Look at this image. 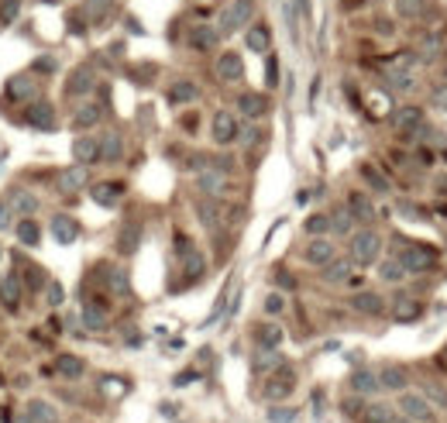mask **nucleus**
<instances>
[{
	"mask_svg": "<svg viewBox=\"0 0 447 423\" xmlns=\"http://www.w3.org/2000/svg\"><path fill=\"white\" fill-rule=\"evenodd\" d=\"M399 248H395V258L403 262V268L410 275H427L441 265V248L430 244V241H403V238H393Z\"/></svg>",
	"mask_w": 447,
	"mask_h": 423,
	"instance_id": "obj_1",
	"label": "nucleus"
},
{
	"mask_svg": "<svg viewBox=\"0 0 447 423\" xmlns=\"http://www.w3.org/2000/svg\"><path fill=\"white\" fill-rule=\"evenodd\" d=\"M386 251V238L375 231V227H358L347 234V258L358 265V268H369L382 258Z\"/></svg>",
	"mask_w": 447,
	"mask_h": 423,
	"instance_id": "obj_2",
	"label": "nucleus"
},
{
	"mask_svg": "<svg viewBox=\"0 0 447 423\" xmlns=\"http://www.w3.org/2000/svg\"><path fill=\"white\" fill-rule=\"evenodd\" d=\"M393 131L399 134V141H417V134H427L423 124V107L403 104L393 110Z\"/></svg>",
	"mask_w": 447,
	"mask_h": 423,
	"instance_id": "obj_3",
	"label": "nucleus"
},
{
	"mask_svg": "<svg viewBox=\"0 0 447 423\" xmlns=\"http://www.w3.org/2000/svg\"><path fill=\"white\" fill-rule=\"evenodd\" d=\"M251 18H255V0H231V4L220 11L217 31H220V35H234V31L251 25Z\"/></svg>",
	"mask_w": 447,
	"mask_h": 423,
	"instance_id": "obj_4",
	"label": "nucleus"
},
{
	"mask_svg": "<svg viewBox=\"0 0 447 423\" xmlns=\"http://www.w3.org/2000/svg\"><path fill=\"white\" fill-rule=\"evenodd\" d=\"M262 393H265V399H268V403H282V399H290L292 393H296V369L282 362L275 371H268Z\"/></svg>",
	"mask_w": 447,
	"mask_h": 423,
	"instance_id": "obj_5",
	"label": "nucleus"
},
{
	"mask_svg": "<svg viewBox=\"0 0 447 423\" xmlns=\"http://www.w3.org/2000/svg\"><path fill=\"white\" fill-rule=\"evenodd\" d=\"M237 134H241V121H237L234 110H217L210 121V138L217 148H231L237 141Z\"/></svg>",
	"mask_w": 447,
	"mask_h": 423,
	"instance_id": "obj_6",
	"label": "nucleus"
},
{
	"mask_svg": "<svg viewBox=\"0 0 447 423\" xmlns=\"http://www.w3.org/2000/svg\"><path fill=\"white\" fill-rule=\"evenodd\" d=\"M196 193L200 196H210V200H220V196L231 193V176L224 169H217V165H207L196 176Z\"/></svg>",
	"mask_w": 447,
	"mask_h": 423,
	"instance_id": "obj_7",
	"label": "nucleus"
},
{
	"mask_svg": "<svg viewBox=\"0 0 447 423\" xmlns=\"http://www.w3.org/2000/svg\"><path fill=\"white\" fill-rule=\"evenodd\" d=\"M344 207L351 210L354 217V224H362V227H371L375 224V203H371V196L365 189H347V196H344Z\"/></svg>",
	"mask_w": 447,
	"mask_h": 423,
	"instance_id": "obj_8",
	"label": "nucleus"
},
{
	"mask_svg": "<svg viewBox=\"0 0 447 423\" xmlns=\"http://www.w3.org/2000/svg\"><path fill=\"white\" fill-rule=\"evenodd\" d=\"M399 413L410 417L413 423H434L437 420L434 406H430L427 396H420V393H399Z\"/></svg>",
	"mask_w": 447,
	"mask_h": 423,
	"instance_id": "obj_9",
	"label": "nucleus"
},
{
	"mask_svg": "<svg viewBox=\"0 0 447 423\" xmlns=\"http://www.w3.org/2000/svg\"><path fill=\"white\" fill-rule=\"evenodd\" d=\"M234 107L241 110V117H248V121H262L265 114L272 110V100L258 93V90H244V93H237Z\"/></svg>",
	"mask_w": 447,
	"mask_h": 423,
	"instance_id": "obj_10",
	"label": "nucleus"
},
{
	"mask_svg": "<svg viewBox=\"0 0 447 423\" xmlns=\"http://www.w3.org/2000/svg\"><path fill=\"white\" fill-rule=\"evenodd\" d=\"M220 31L213 25H193L189 31H186V45L193 49V52H213L217 45H220Z\"/></svg>",
	"mask_w": 447,
	"mask_h": 423,
	"instance_id": "obj_11",
	"label": "nucleus"
},
{
	"mask_svg": "<svg viewBox=\"0 0 447 423\" xmlns=\"http://www.w3.org/2000/svg\"><path fill=\"white\" fill-rule=\"evenodd\" d=\"M334 255H338V244L330 241V234L327 238H310V244L303 248V262L314 265V268H323Z\"/></svg>",
	"mask_w": 447,
	"mask_h": 423,
	"instance_id": "obj_12",
	"label": "nucleus"
},
{
	"mask_svg": "<svg viewBox=\"0 0 447 423\" xmlns=\"http://www.w3.org/2000/svg\"><path fill=\"white\" fill-rule=\"evenodd\" d=\"M347 306H351L354 314H362V317H382V314H386V299L371 290L354 292V296L347 299Z\"/></svg>",
	"mask_w": 447,
	"mask_h": 423,
	"instance_id": "obj_13",
	"label": "nucleus"
},
{
	"mask_svg": "<svg viewBox=\"0 0 447 423\" xmlns=\"http://www.w3.org/2000/svg\"><path fill=\"white\" fill-rule=\"evenodd\" d=\"M351 268H354V262H351L347 255H334L330 262L320 268V282H327V286H344V282L351 279Z\"/></svg>",
	"mask_w": 447,
	"mask_h": 423,
	"instance_id": "obj_14",
	"label": "nucleus"
},
{
	"mask_svg": "<svg viewBox=\"0 0 447 423\" xmlns=\"http://www.w3.org/2000/svg\"><path fill=\"white\" fill-rule=\"evenodd\" d=\"M93 86H97V73L90 66H76L66 80V97H90Z\"/></svg>",
	"mask_w": 447,
	"mask_h": 423,
	"instance_id": "obj_15",
	"label": "nucleus"
},
{
	"mask_svg": "<svg viewBox=\"0 0 447 423\" xmlns=\"http://www.w3.org/2000/svg\"><path fill=\"white\" fill-rule=\"evenodd\" d=\"M379 386H382L386 393H406V386H410V369H406V365H395V362L382 365V369H379Z\"/></svg>",
	"mask_w": 447,
	"mask_h": 423,
	"instance_id": "obj_16",
	"label": "nucleus"
},
{
	"mask_svg": "<svg viewBox=\"0 0 447 423\" xmlns=\"http://www.w3.org/2000/svg\"><path fill=\"white\" fill-rule=\"evenodd\" d=\"M213 73H217V80L220 83H237L241 76H244V59H241V52H220L217 55Z\"/></svg>",
	"mask_w": 447,
	"mask_h": 423,
	"instance_id": "obj_17",
	"label": "nucleus"
},
{
	"mask_svg": "<svg viewBox=\"0 0 447 423\" xmlns=\"http://www.w3.org/2000/svg\"><path fill=\"white\" fill-rule=\"evenodd\" d=\"M347 389H351L354 396H371V393H379V389H382V386H379V369H354L351 379H347Z\"/></svg>",
	"mask_w": 447,
	"mask_h": 423,
	"instance_id": "obj_18",
	"label": "nucleus"
},
{
	"mask_svg": "<svg viewBox=\"0 0 447 423\" xmlns=\"http://www.w3.org/2000/svg\"><path fill=\"white\" fill-rule=\"evenodd\" d=\"M25 121L31 128H38V131H55V124H59V117H55V107L45 104V100H38V104L28 107Z\"/></svg>",
	"mask_w": 447,
	"mask_h": 423,
	"instance_id": "obj_19",
	"label": "nucleus"
},
{
	"mask_svg": "<svg viewBox=\"0 0 447 423\" xmlns=\"http://www.w3.org/2000/svg\"><path fill=\"white\" fill-rule=\"evenodd\" d=\"M21 292H25V282H21L18 272H7V275L0 279V303H4L7 310H18V306H21Z\"/></svg>",
	"mask_w": 447,
	"mask_h": 423,
	"instance_id": "obj_20",
	"label": "nucleus"
},
{
	"mask_svg": "<svg viewBox=\"0 0 447 423\" xmlns=\"http://www.w3.org/2000/svg\"><path fill=\"white\" fill-rule=\"evenodd\" d=\"M73 155H76L79 165H93V162H100V138L97 134H83L73 141Z\"/></svg>",
	"mask_w": 447,
	"mask_h": 423,
	"instance_id": "obj_21",
	"label": "nucleus"
},
{
	"mask_svg": "<svg viewBox=\"0 0 447 423\" xmlns=\"http://www.w3.org/2000/svg\"><path fill=\"white\" fill-rule=\"evenodd\" d=\"M86 183H90V165H69V169L59 176V189H62V193H79Z\"/></svg>",
	"mask_w": 447,
	"mask_h": 423,
	"instance_id": "obj_22",
	"label": "nucleus"
},
{
	"mask_svg": "<svg viewBox=\"0 0 447 423\" xmlns=\"http://www.w3.org/2000/svg\"><path fill=\"white\" fill-rule=\"evenodd\" d=\"M379 279L386 282V286H399L403 279H410V272L403 268V262L395 258V255H389V258H379Z\"/></svg>",
	"mask_w": 447,
	"mask_h": 423,
	"instance_id": "obj_23",
	"label": "nucleus"
},
{
	"mask_svg": "<svg viewBox=\"0 0 447 423\" xmlns=\"http://www.w3.org/2000/svg\"><path fill=\"white\" fill-rule=\"evenodd\" d=\"M52 234L59 244H73V241L79 238V224L76 217H69V213H59V217H52Z\"/></svg>",
	"mask_w": 447,
	"mask_h": 423,
	"instance_id": "obj_24",
	"label": "nucleus"
},
{
	"mask_svg": "<svg viewBox=\"0 0 447 423\" xmlns=\"http://www.w3.org/2000/svg\"><path fill=\"white\" fill-rule=\"evenodd\" d=\"M83 323H86L90 330H107L110 317H107V303H104V299H90V303L83 306Z\"/></svg>",
	"mask_w": 447,
	"mask_h": 423,
	"instance_id": "obj_25",
	"label": "nucleus"
},
{
	"mask_svg": "<svg viewBox=\"0 0 447 423\" xmlns=\"http://www.w3.org/2000/svg\"><path fill=\"white\" fill-rule=\"evenodd\" d=\"M100 117H104V107H100V104H79L76 114H73V128L90 131V128H97V124H100Z\"/></svg>",
	"mask_w": 447,
	"mask_h": 423,
	"instance_id": "obj_26",
	"label": "nucleus"
},
{
	"mask_svg": "<svg viewBox=\"0 0 447 423\" xmlns=\"http://www.w3.org/2000/svg\"><path fill=\"white\" fill-rule=\"evenodd\" d=\"M358 172H362V179L371 186V193H379V196H389V193H393L389 176H386V172H379L371 162H362V169H358Z\"/></svg>",
	"mask_w": 447,
	"mask_h": 423,
	"instance_id": "obj_27",
	"label": "nucleus"
},
{
	"mask_svg": "<svg viewBox=\"0 0 447 423\" xmlns=\"http://www.w3.org/2000/svg\"><path fill=\"white\" fill-rule=\"evenodd\" d=\"M244 45L251 49V52H268V45H272V31H268V25H248V31H244Z\"/></svg>",
	"mask_w": 447,
	"mask_h": 423,
	"instance_id": "obj_28",
	"label": "nucleus"
},
{
	"mask_svg": "<svg viewBox=\"0 0 447 423\" xmlns=\"http://www.w3.org/2000/svg\"><path fill=\"white\" fill-rule=\"evenodd\" d=\"M282 327L279 323H262V327H255V341L262 351H279V344H282Z\"/></svg>",
	"mask_w": 447,
	"mask_h": 423,
	"instance_id": "obj_29",
	"label": "nucleus"
},
{
	"mask_svg": "<svg viewBox=\"0 0 447 423\" xmlns=\"http://www.w3.org/2000/svg\"><path fill=\"white\" fill-rule=\"evenodd\" d=\"M124 155V138L117 131L100 134V162H121Z\"/></svg>",
	"mask_w": 447,
	"mask_h": 423,
	"instance_id": "obj_30",
	"label": "nucleus"
},
{
	"mask_svg": "<svg viewBox=\"0 0 447 423\" xmlns=\"http://www.w3.org/2000/svg\"><path fill=\"white\" fill-rule=\"evenodd\" d=\"M196 97H200V86H196L193 80H176L172 86H169V104H176V107L193 104Z\"/></svg>",
	"mask_w": 447,
	"mask_h": 423,
	"instance_id": "obj_31",
	"label": "nucleus"
},
{
	"mask_svg": "<svg viewBox=\"0 0 447 423\" xmlns=\"http://www.w3.org/2000/svg\"><path fill=\"white\" fill-rule=\"evenodd\" d=\"M183 275L189 282H200L203 275H207V258H203V251H186L183 255Z\"/></svg>",
	"mask_w": 447,
	"mask_h": 423,
	"instance_id": "obj_32",
	"label": "nucleus"
},
{
	"mask_svg": "<svg viewBox=\"0 0 447 423\" xmlns=\"http://www.w3.org/2000/svg\"><path fill=\"white\" fill-rule=\"evenodd\" d=\"M121 196H124V183H97L93 186V200H97L100 207H117Z\"/></svg>",
	"mask_w": 447,
	"mask_h": 423,
	"instance_id": "obj_33",
	"label": "nucleus"
},
{
	"mask_svg": "<svg viewBox=\"0 0 447 423\" xmlns=\"http://www.w3.org/2000/svg\"><path fill=\"white\" fill-rule=\"evenodd\" d=\"M138 244H141V224L131 220V224H124L121 234H117V251H121V255H131V251H138Z\"/></svg>",
	"mask_w": 447,
	"mask_h": 423,
	"instance_id": "obj_34",
	"label": "nucleus"
},
{
	"mask_svg": "<svg viewBox=\"0 0 447 423\" xmlns=\"http://www.w3.org/2000/svg\"><path fill=\"white\" fill-rule=\"evenodd\" d=\"M110 14H114V0H86L83 4V18L90 25H104Z\"/></svg>",
	"mask_w": 447,
	"mask_h": 423,
	"instance_id": "obj_35",
	"label": "nucleus"
},
{
	"mask_svg": "<svg viewBox=\"0 0 447 423\" xmlns=\"http://www.w3.org/2000/svg\"><path fill=\"white\" fill-rule=\"evenodd\" d=\"M14 234H18V241H21L25 248H38V241H42V227H38V220L21 217V220H18V227H14Z\"/></svg>",
	"mask_w": 447,
	"mask_h": 423,
	"instance_id": "obj_36",
	"label": "nucleus"
},
{
	"mask_svg": "<svg viewBox=\"0 0 447 423\" xmlns=\"http://www.w3.org/2000/svg\"><path fill=\"white\" fill-rule=\"evenodd\" d=\"M354 231V217H351V210L347 207H334V213H330V234H338V238H347Z\"/></svg>",
	"mask_w": 447,
	"mask_h": 423,
	"instance_id": "obj_37",
	"label": "nucleus"
},
{
	"mask_svg": "<svg viewBox=\"0 0 447 423\" xmlns=\"http://www.w3.org/2000/svg\"><path fill=\"white\" fill-rule=\"evenodd\" d=\"M423 317V303L420 299H399L393 306V320H399V323H413V320Z\"/></svg>",
	"mask_w": 447,
	"mask_h": 423,
	"instance_id": "obj_38",
	"label": "nucleus"
},
{
	"mask_svg": "<svg viewBox=\"0 0 447 423\" xmlns=\"http://www.w3.org/2000/svg\"><path fill=\"white\" fill-rule=\"evenodd\" d=\"M7 200H11V207L21 213V217H31V213L38 210V196H35V193H28V189H11V196H7Z\"/></svg>",
	"mask_w": 447,
	"mask_h": 423,
	"instance_id": "obj_39",
	"label": "nucleus"
},
{
	"mask_svg": "<svg viewBox=\"0 0 447 423\" xmlns=\"http://www.w3.org/2000/svg\"><path fill=\"white\" fill-rule=\"evenodd\" d=\"M393 11L403 21H420L423 11H427V0H393Z\"/></svg>",
	"mask_w": 447,
	"mask_h": 423,
	"instance_id": "obj_40",
	"label": "nucleus"
},
{
	"mask_svg": "<svg viewBox=\"0 0 447 423\" xmlns=\"http://www.w3.org/2000/svg\"><path fill=\"white\" fill-rule=\"evenodd\" d=\"M35 93H38V83L31 80V76H14V80L7 83V97L11 100H28Z\"/></svg>",
	"mask_w": 447,
	"mask_h": 423,
	"instance_id": "obj_41",
	"label": "nucleus"
},
{
	"mask_svg": "<svg viewBox=\"0 0 447 423\" xmlns=\"http://www.w3.org/2000/svg\"><path fill=\"white\" fill-rule=\"evenodd\" d=\"M196 213H200V224H203V227H217L224 210H220V203H213L210 196H203V200L196 203Z\"/></svg>",
	"mask_w": 447,
	"mask_h": 423,
	"instance_id": "obj_42",
	"label": "nucleus"
},
{
	"mask_svg": "<svg viewBox=\"0 0 447 423\" xmlns=\"http://www.w3.org/2000/svg\"><path fill=\"white\" fill-rule=\"evenodd\" d=\"M303 231L310 238H327L330 234V213H310L306 224H303Z\"/></svg>",
	"mask_w": 447,
	"mask_h": 423,
	"instance_id": "obj_43",
	"label": "nucleus"
},
{
	"mask_svg": "<svg viewBox=\"0 0 447 423\" xmlns=\"http://www.w3.org/2000/svg\"><path fill=\"white\" fill-rule=\"evenodd\" d=\"M107 286L114 296H131V275L124 272V268H110V275H107Z\"/></svg>",
	"mask_w": 447,
	"mask_h": 423,
	"instance_id": "obj_44",
	"label": "nucleus"
},
{
	"mask_svg": "<svg viewBox=\"0 0 447 423\" xmlns=\"http://www.w3.org/2000/svg\"><path fill=\"white\" fill-rule=\"evenodd\" d=\"M28 413H31V420H35V423H59L55 406H52V403H45V399H35V403L28 406Z\"/></svg>",
	"mask_w": 447,
	"mask_h": 423,
	"instance_id": "obj_45",
	"label": "nucleus"
},
{
	"mask_svg": "<svg viewBox=\"0 0 447 423\" xmlns=\"http://www.w3.org/2000/svg\"><path fill=\"white\" fill-rule=\"evenodd\" d=\"M386 80L393 90L399 93H410V90H417V80H413V73H406V69H386Z\"/></svg>",
	"mask_w": 447,
	"mask_h": 423,
	"instance_id": "obj_46",
	"label": "nucleus"
},
{
	"mask_svg": "<svg viewBox=\"0 0 447 423\" xmlns=\"http://www.w3.org/2000/svg\"><path fill=\"white\" fill-rule=\"evenodd\" d=\"M282 365V355L279 351H258V358H255V371L258 375H268V371H275Z\"/></svg>",
	"mask_w": 447,
	"mask_h": 423,
	"instance_id": "obj_47",
	"label": "nucleus"
},
{
	"mask_svg": "<svg viewBox=\"0 0 447 423\" xmlns=\"http://www.w3.org/2000/svg\"><path fill=\"white\" fill-rule=\"evenodd\" d=\"M59 371H62L66 379H79V375L86 371V365H83V358H76V355H62V358H59Z\"/></svg>",
	"mask_w": 447,
	"mask_h": 423,
	"instance_id": "obj_48",
	"label": "nucleus"
},
{
	"mask_svg": "<svg viewBox=\"0 0 447 423\" xmlns=\"http://www.w3.org/2000/svg\"><path fill=\"white\" fill-rule=\"evenodd\" d=\"M423 396H427V403H434V406L447 410V389L441 386V382H427V386H423Z\"/></svg>",
	"mask_w": 447,
	"mask_h": 423,
	"instance_id": "obj_49",
	"label": "nucleus"
},
{
	"mask_svg": "<svg viewBox=\"0 0 447 423\" xmlns=\"http://www.w3.org/2000/svg\"><path fill=\"white\" fill-rule=\"evenodd\" d=\"M395 410L393 406H386V403H375V406H369L365 410V423H389V417H393Z\"/></svg>",
	"mask_w": 447,
	"mask_h": 423,
	"instance_id": "obj_50",
	"label": "nucleus"
},
{
	"mask_svg": "<svg viewBox=\"0 0 447 423\" xmlns=\"http://www.w3.org/2000/svg\"><path fill=\"white\" fill-rule=\"evenodd\" d=\"M282 310H286V296H282V292H268V296H265V314L279 317Z\"/></svg>",
	"mask_w": 447,
	"mask_h": 423,
	"instance_id": "obj_51",
	"label": "nucleus"
},
{
	"mask_svg": "<svg viewBox=\"0 0 447 423\" xmlns=\"http://www.w3.org/2000/svg\"><path fill=\"white\" fill-rule=\"evenodd\" d=\"M18 11H21V0H0V25L14 21V18H18Z\"/></svg>",
	"mask_w": 447,
	"mask_h": 423,
	"instance_id": "obj_52",
	"label": "nucleus"
},
{
	"mask_svg": "<svg viewBox=\"0 0 447 423\" xmlns=\"http://www.w3.org/2000/svg\"><path fill=\"white\" fill-rule=\"evenodd\" d=\"M11 217H14L11 200H0V231H7V227H11Z\"/></svg>",
	"mask_w": 447,
	"mask_h": 423,
	"instance_id": "obj_53",
	"label": "nucleus"
},
{
	"mask_svg": "<svg viewBox=\"0 0 447 423\" xmlns=\"http://www.w3.org/2000/svg\"><path fill=\"white\" fill-rule=\"evenodd\" d=\"M268 420H272V423H292V420H296V410H282V406H279V410H272V413H268Z\"/></svg>",
	"mask_w": 447,
	"mask_h": 423,
	"instance_id": "obj_54",
	"label": "nucleus"
},
{
	"mask_svg": "<svg viewBox=\"0 0 447 423\" xmlns=\"http://www.w3.org/2000/svg\"><path fill=\"white\" fill-rule=\"evenodd\" d=\"M28 286H31V290H42V286H45V272L31 265V268H28Z\"/></svg>",
	"mask_w": 447,
	"mask_h": 423,
	"instance_id": "obj_55",
	"label": "nucleus"
},
{
	"mask_svg": "<svg viewBox=\"0 0 447 423\" xmlns=\"http://www.w3.org/2000/svg\"><path fill=\"white\" fill-rule=\"evenodd\" d=\"M237 141H241V145H255V141H262V131H258V128H241Z\"/></svg>",
	"mask_w": 447,
	"mask_h": 423,
	"instance_id": "obj_56",
	"label": "nucleus"
},
{
	"mask_svg": "<svg viewBox=\"0 0 447 423\" xmlns=\"http://www.w3.org/2000/svg\"><path fill=\"white\" fill-rule=\"evenodd\" d=\"M265 76H268V86H275V83H279V62H275V55H268V66H265Z\"/></svg>",
	"mask_w": 447,
	"mask_h": 423,
	"instance_id": "obj_57",
	"label": "nucleus"
},
{
	"mask_svg": "<svg viewBox=\"0 0 447 423\" xmlns=\"http://www.w3.org/2000/svg\"><path fill=\"white\" fill-rule=\"evenodd\" d=\"M49 303H52V306L62 303V286H59V282H49Z\"/></svg>",
	"mask_w": 447,
	"mask_h": 423,
	"instance_id": "obj_58",
	"label": "nucleus"
},
{
	"mask_svg": "<svg viewBox=\"0 0 447 423\" xmlns=\"http://www.w3.org/2000/svg\"><path fill=\"white\" fill-rule=\"evenodd\" d=\"M275 282H279V286H286V290H296V279H292L290 272H275Z\"/></svg>",
	"mask_w": 447,
	"mask_h": 423,
	"instance_id": "obj_59",
	"label": "nucleus"
},
{
	"mask_svg": "<svg viewBox=\"0 0 447 423\" xmlns=\"http://www.w3.org/2000/svg\"><path fill=\"white\" fill-rule=\"evenodd\" d=\"M434 193H437V196H447V176H437V179H434Z\"/></svg>",
	"mask_w": 447,
	"mask_h": 423,
	"instance_id": "obj_60",
	"label": "nucleus"
},
{
	"mask_svg": "<svg viewBox=\"0 0 447 423\" xmlns=\"http://www.w3.org/2000/svg\"><path fill=\"white\" fill-rule=\"evenodd\" d=\"M35 69H42V73H52L55 62H52V59H42V62H35Z\"/></svg>",
	"mask_w": 447,
	"mask_h": 423,
	"instance_id": "obj_61",
	"label": "nucleus"
},
{
	"mask_svg": "<svg viewBox=\"0 0 447 423\" xmlns=\"http://www.w3.org/2000/svg\"><path fill=\"white\" fill-rule=\"evenodd\" d=\"M344 7H347V11H358V7H365V4H369V0H341Z\"/></svg>",
	"mask_w": 447,
	"mask_h": 423,
	"instance_id": "obj_62",
	"label": "nucleus"
},
{
	"mask_svg": "<svg viewBox=\"0 0 447 423\" xmlns=\"http://www.w3.org/2000/svg\"><path fill=\"white\" fill-rule=\"evenodd\" d=\"M389 423H413V420H410V417H403V413H393V417H389Z\"/></svg>",
	"mask_w": 447,
	"mask_h": 423,
	"instance_id": "obj_63",
	"label": "nucleus"
}]
</instances>
